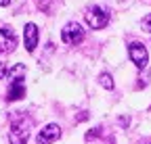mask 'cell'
I'll return each mask as SVG.
<instances>
[{
  "mask_svg": "<svg viewBox=\"0 0 151 144\" xmlns=\"http://www.w3.org/2000/svg\"><path fill=\"white\" fill-rule=\"evenodd\" d=\"M32 117H27L25 113H17L11 121V132H9V140L11 144H25L29 140V132H32Z\"/></svg>",
  "mask_w": 151,
  "mask_h": 144,
  "instance_id": "1",
  "label": "cell"
},
{
  "mask_svg": "<svg viewBox=\"0 0 151 144\" xmlns=\"http://www.w3.org/2000/svg\"><path fill=\"white\" fill-rule=\"evenodd\" d=\"M23 75H25V65H15L11 71H9V77H11V86H9V94H6V100L13 102V100H21L25 96V82H23Z\"/></svg>",
  "mask_w": 151,
  "mask_h": 144,
  "instance_id": "2",
  "label": "cell"
},
{
  "mask_svg": "<svg viewBox=\"0 0 151 144\" xmlns=\"http://www.w3.org/2000/svg\"><path fill=\"white\" fill-rule=\"evenodd\" d=\"M61 40L69 46H76V44H80L84 40V29L80 23H76V21H69L63 29H61Z\"/></svg>",
  "mask_w": 151,
  "mask_h": 144,
  "instance_id": "3",
  "label": "cell"
},
{
  "mask_svg": "<svg viewBox=\"0 0 151 144\" xmlns=\"http://www.w3.org/2000/svg\"><path fill=\"white\" fill-rule=\"evenodd\" d=\"M86 23L92 29H103L109 23V13L105 9H101V6H90L86 11Z\"/></svg>",
  "mask_w": 151,
  "mask_h": 144,
  "instance_id": "4",
  "label": "cell"
},
{
  "mask_svg": "<svg viewBox=\"0 0 151 144\" xmlns=\"http://www.w3.org/2000/svg\"><path fill=\"white\" fill-rule=\"evenodd\" d=\"M128 55H130V59H132V63H134L139 69H143L145 65H147V61H149V55H147V48L141 44V42H132L130 46H128Z\"/></svg>",
  "mask_w": 151,
  "mask_h": 144,
  "instance_id": "5",
  "label": "cell"
},
{
  "mask_svg": "<svg viewBox=\"0 0 151 144\" xmlns=\"http://www.w3.org/2000/svg\"><path fill=\"white\" fill-rule=\"evenodd\" d=\"M59 138H61V128L57 123H48V125H44L40 130V134H38L36 140H38V144H52Z\"/></svg>",
  "mask_w": 151,
  "mask_h": 144,
  "instance_id": "6",
  "label": "cell"
},
{
  "mask_svg": "<svg viewBox=\"0 0 151 144\" xmlns=\"http://www.w3.org/2000/svg\"><path fill=\"white\" fill-rule=\"evenodd\" d=\"M23 42H25V50L27 52L36 50V46H38V27L34 23H27L23 27Z\"/></svg>",
  "mask_w": 151,
  "mask_h": 144,
  "instance_id": "7",
  "label": "cell"
},
{
  "mask_svg": "<svg viewBox=\"0 0 151 144\" xmlns=\"http://www.w3.org/2000/svg\"><path fill=\"white\" fill-rule=\"evenodd\" d=\"M17 46V38H15V33L11 29H0V52L2 55H6V52H13Z\"/></svg>",
  "mask_w": 151,
  "mask_h": 144,
  "instance_id": "8",
  "label": "cell"
},
{
  "mask_svg": "<svg viewBox=\"0 0 151 144\" xmlns=\"http://www.w3.org/2000/svg\"><path fill=\"white\" fill-rule=\"evenodd\" d=\"M99 84L105 88V90H113V77L109 73H101L99 75Z\"/></svg>",
  "mask_w": 151,
  "mask_h": 144,
  "instance_id": "9",
  "label": "cell"
},
{
  "mask_svg": "<svg viewBox=\"0 0 151 144\" xmlns=\"http://www.w3.org/2000/svg\"><path fill=\"white\" fill-rule=\"evenodd\" d=\"M141 27H143V31H151V15H147L141 21Z\"/></svg>",
  "mask_w": 151,
  "mask_h": 144,
  "instance_id": "10",
  "label": "cell"
},
{
  "mask_svg": "<svg viewBox=\"0 0 151 144\" xmlns=\"http://www.w3.org/2000/svg\"><path fill=\"white\" fill-rule=\"evenodd\" d=\"M36 2L42 11H50V0H36Z\"/></svg>",
  "mask_w": 151,
  "mask_h": 144,
  "instance_id": "11",
  "label": "cell"
},
{
  "mask_svg": "<svg viewBox=\"0 0 151 144\" xmlns=\"http://www.w3.org/2000/svg\"><path fill=\"white\" fill-rule=\"evenodd\" d=\"M2 77H6V65L0 61V79H2Z\"/></svg>",
  "mask_w": 151,
  "mask_h": 144,
  "instance_id": "12",
  "label": "cell"
},
{
  "mask_svg": "<svg viewBox=\"0 0 151 144\" xmlns=\"http://www.w3.org/2000/svg\"><path fill=\"white\" fill-rule=\"evenodd\" d=\"M9 2L11 0H0V6H9Z\"/></svg>",
  "mask_w": 151,
  "mask_h": 144,
  "instance_id": "13",
  "label": "cell"
}]
</instances>
